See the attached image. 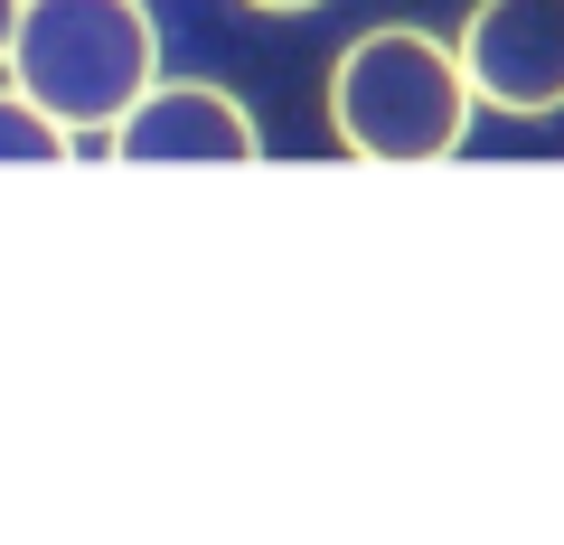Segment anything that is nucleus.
<instances>
[{
	"label": "nucleus",
	"mask_w": 564,
	"mask_h": 545,
	"mask_svg": "<svg viewBox=\"0 0 564 545\" xmlns=\"http://www.w3.org/2000/svg\"><path fill=\"white\" fill-rule=\"evenodd\" d=\"M470 113H480V95H470L452 39H433V29H367L329 66V132L377 170L452 161L470 142Z\"/></svg>",
	"instance_id": "1"
},
{
	"label": "nucleus",
	"mask_w": 564,
	"mask_h": 545,
	"mask_svg": "<svg viewBox=\"0 0 564 545\" xmlns=\"http://www.w3.org/2000/svg\"><path fill=\"white\" fill-rule=\"evenodd\" d=\"M151 76H161V39L141 0H20L10 85L57 132H76V151H104V132L151 95Z\"/></svg>",
	"instance_id": "2"
},
{
	"label": "nucleus",
	"mask_w": 564,
	"mask_h": 545,
	"mask_svg": "<svg viewBox=\"0 0 564 545\" xmlns=\"http://www.w3.org/2000/svg\"><path fill=\"white\" fill-rule=\"evenodd\" d=\"M452 57L489 113L518 122L564 113V0H480Z\"/></svg>",
	"instance_id": "3"
},
{
	"label": "nucleus",
	"mask_w": 564,
	"mask_h": 545,
	"mask_svg": "<svg viewBox=\"0 0 564 545\" xmlns=\"http://www.w3.org/2000/svg\"><path fill=\"white\" fill-rule=\"evenodd\" d=\"M104 151H113V161H141V170H161V161H254L263 132H254V113H245L226 85L151 76V95L104 132Z\"/></svg>",
	"instance_id": "4"
},
{
	"label": "nucleus",
	"mask_w": 564,
	"mask_h": 545,
	"mask_svg": "<svg viewBox=\"0 0 564 545\" xmlns=\"http://www.w3.org/2000/svg\"><path fill=\"white\" fill-rule=\"evenodd\" d=\"M10 161H76V132H57L20 85H0V170Z\"/></svg>",
	"instance_id": "5"
},
{
	"label": "nucleus",
	"mask_w": 564,
	"mask_h": 545,
	"mask_svg": "<svg viewBox=\"0 0 564 545\" xmlns=\"http://www.w3.org/2000/svg\"><path fill=\"white\" fill-rule=\"evenodd\" d=\"M10 29H20V0H0V66H10Z\"/></svg>",
	"instance_id": "6"
},
{
	"label": "nucleus",
	"mask_w": 564,
	"mask_h": 545,
	"mask_svg": "<svg viewBox=\"0 0 564 545\" xmlns=\"http://www.w3.org/2000/svg\"><path fill=\"white\" fill-rule=\"evenodd\" d=\"M245 10H273V20H292V10H321V0H245Z\"/></svg>",
	"instance_id": "7"
}]
</instances>
